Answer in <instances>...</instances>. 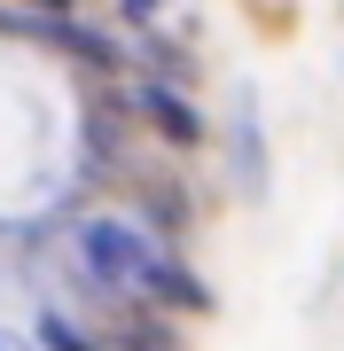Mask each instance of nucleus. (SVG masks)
I'll list each match as a JSON object with an SVG mask.
<instances>
[{"label":"nucleus","instance_id":"7ed1b4c3","mask_svg":"<svg viewBox=\"0 0 344 351\" xmlns=\"http://www.w3.org/2000/svg\"><path fill=\"white\" fill-rule=\"evenodd\" d=\"M126 16H133V24H141V16H157V0H126Z\"/></svg>","mask_w":344,"mask_h":351},{"label":"nucleus","instance_id":"20e7f679","mask_svg":"<svg viewBox=\"0 0 344 351\" xmlns=\"http://www.w3.org/2000/svg\"><path fill=\"white\" fill-rule=\"evenodd\" d=\"M39 8H47V16H55V8H71V0H39Z\"/></svg>","mask_w":344,"mask_h":351},{"label":"nucleus","instance_id":"f257e3e1","mask_svg":"<svg viewBox=\"0 0 344 351\" xmlns=\"http://www.w3.org/2000/svg\"><path fill=\"white\" fill-rule=\"evenodd\" d=\"M165 242L157 234H141L133 219H87L78 226V265H87V281H94V304L102 297H141V281H149V265Z\"/></svg>","mask_w":344,"mask_h":351},{"label":"nucleus","instance_id":"f03ea898","mask_svg":"<svg viewBox=\"0 0 344 351\" xmlns=\"http://www.w3.org/2000/svg\"><path fill=\"white\" fill-rule=\"evenodd\" d=\"M133 101H141V117H149L157 141H172V149H204V117L180 101V86H165V78H157V86H141Z\"/></svg>","mask_w":344,"mask_h":351}]
</instances>
